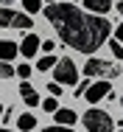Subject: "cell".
Returning a JSON list of instances; mask_svg holds the SVG:
<instances>
[{"instance_id":"cell-1","label":"cell","mask_w":123,"mask_h":132,"mask_svg":"<svg viewBox=\"0 0 123 132\" xmlns=\"http://www.w3.org/2000/svg\"><path fill=\"white\" fill-rule=\"evenodd\" d=\"M45 17L59 31V39L81 53L98 51L115 28L106 23V17L87 14V11L75 9L73 3H50V6H45Z\"/></svg>"},{"instance_id":"cell-2","label":"cell","mask_w":123,"mask_h":132,"mask_svg":"<svg viewBox=\"0 0 123 132\" xmlns=\"http://www.w3.org/2000/svg\"><path fill=\"white\" fill-rule=\"evenodd\" d=\"M81 121H84L87 132H115V121H112V115L103 112V110H98V107H90V110L81 115Z\"/></svg>"},{"instance_id":"cell-3","label":"cell","mask_w":123,"mask_h":132,"mask_svg":"<svg viewBox=\"0 0 123 132\" xmlns=\"http://www.w3.org/2000/svg\"><path fill=\"white\" fill-rule=\"evenodd\" d=\"M53 81H56L59 87H64V84H78V70H75V62L70 56L56 59V65H53Z\"/></svg>"},{"instance_id":"cell-4","label":"cell","mask_w":123,"mask_h":132,"mask_svg":"<svg viewBox=\"0 0 123 132\" xmlns=\"http://www.w3.org/2000/svg\"><path fill=\"white\" fill-rule=\"evenodd\" d=\"M84 73L87 76H98L101 81H109L115 76H120V68H118V62H109V59H90Z\"/></svg>"},{"instance_id":"cell-5","label":"cell","mask_w":123,"mask_h":132,"mask_svg":"<svg viewBox=\"0 0 123 132\" xmlns=\"http://www.w3.org/2000/svg\"><path fill=\"white\" fill-rule=\"evenodd\" d=\"M0 28H34V20L23 14V11H14V9H6L0 6Z\"/></svg>"},{"instance_id":"cell-6","label":"cell","mask_w":123,"mask_h":132,"mask_svg":"<svg viewBox=\"0 0 123 132\" xmlns=\"http://www.w3.org/2000/svg\"><path fill=\"white\" fill-rule=\"evenodd\" d=\"M112 93V84L109 81H95V84H90V90L84 93V98L90 101V104H98L101 98H106Z\"/></svg>"},{"instance_id":"cell-7","label":"cell","mask_w":123,"mask_h":132,"mask_svg":"<svg viewBox=\"0 0 123 132\" xmlns=\"http://www.w3.org/2000/svg\"><path fill=\"white\" fill-rule=\"evenodd\" d=\"M39 45H42V39H39L36 34H25V39L17 45V48H20V53H23L25 59H34L36 51H39Z\"/></svg>"},{"instance_id":"cell-8","label":"cell","mask_w":123,"mask_h":132,"mask_svg":"<svg viewBox=\"0 0 123 132\" xmlns=\"http://www.w3.org/2000/svg\"><path fill=\"white\" fill-rule=\"evenodd\" d=\"M87 6V14H95V17H106V11L115 6L112 0H84Z\"/></svg>"},{"instance_id":"cell-9","label":"cell","mask_w":123,"mask_h":132,"mask_svg":"<svg viewBox=\"0 0 123 132\" xmlns=\"http://www.w3.org/2000/svg\"><path fill=\"white\" fill-rule=\"evenodd\" d=\"M53 121H56V127H67V129H73V124L78 121V115H75L73 110H64V107H62V110L53 112Z\"/></svg>"},{"instance_id":"cell-10","label":"cell","mask_w":123,"mask_h":132,"mask_svg":"<svg viewBox=\"0 0 123 132\" xmlns=\"http://www.w3.org/2000/svg\"><path fill=\"white\" fill-rule=\"evenodd\" d=\"M20 53V48L14 45V42H8V39H0V62H8L11 65V59Z\"/></svg>"},{"instance_id":"cell-11","label":"cell","mask_w":123,"mask_h":132,"mask_svg":"<svg viewBox=\"0 0 123 132\" xmlns=\"http://www.w3.org/2000/svg\"><path fill=\"white\" fill-rule=\"evenodd\" d=\"M20 96H23V101H25L28 107H36V104H39V96H36V90H34L28 81L20 84Z\"/></svg>"},{"instance_id":"cell-12","label":"cell","mask_w":123,"mask_h":132,"mask_svg":"<svg viewBox=\"0 0 123 132\" xmlns=\"http://www.w3.org/2000/svg\"><path fill=\"white\" fill-rule=\"evenodd\" d=\"M34 127H36V118H34L31 112H23V115L17 118V129L20 132H31Z\"/></svg>"},{"instance_id":"cell-13","label":"cell","mask_w":123,"mask_h":132,"mask_svg":"<svg viewBox=\"0 0 123 132\" xmlns=\"http://www.w3.org/2000/svg\"><path fill=\"white\" fill-rule=\"evenodd\" d=\"M53 65H56V56H53V53H45V56L36 62V70H50Z\"/></svg>"},{"instance_id":"cell-14","label":"cell","mask_w":123,"mask_h":132,"mask_svg":"<svg viewBox=\"0 0 123 132\" xmlns=\"http://www.w3.org/2000/svg\"><path fill=\"white\" fill-rule=\"evenodd\" d=\"M23 6H25V14L31 17V14H36L42 9V0H23Z\"/></svg>"},{"instance_id":"cell-15","label":"cell","mask_w":123,"mask_h":132,"mask_svg":"<svg viewBox=\"0 0 123 132\" xmlns=\"http://www.w3.org/2000/svg\"><path fill=\"white\" fill-rule=\"evenodd\" d=\"M31 73H34V70H31L28 65H17V68H14V76H20L23 81H28V79H31Z\"/></svg>"},{"instance_id":"cell-16","label":"cell","mask_w":123,"mask_h":132,"mask_svg":"<svg viewBox=\"0 0 123 132\" xmlns=\"http://www.w3.org/2000/svg\"><path fill=\"white\" fill-rule=\"evenodd\" d=\"M42 110H45V112H56V110H59V101H56L53 96H48V98L42 101Z\"/></svg>"},{"instance_id":"cell-17","label":"cell","mask_w":123,"mask_h":132,"mask_svg":"<svg viewBox=\"0 0 123 132\" xmlns=\"http://www.w3.org/2000/svg\"><path fill=\"white\" fill-rule=\"evenodd\" d=\"M14 76V68L8 62H0V79H11Z\"/></svg>"},{"instance_id":"cell-18","label":"cell","mask_w":123,"mask_h":132,"mask_svg":"<svg viewBox=\"0 0 123 132\" xmlns=\"http://www.w3.org/2000/svg\"><path fill=\"white\" fill-rule=\"evenodd\" d=\"M87 90H90V81H81V84H75V98H84V93H87Z\"/></svg>"},{"instance_id":"cell-19","label":"cell","mask_w":123,"mask_h":132,"mask_svg":"<svg viewBox=\"0 0 123 132\" xmlns=\"http://www.w3.org/2000/svg\"><path fill=\"white\" fill-rule=\"evenodd\" d=\"M48 93L53 96V98H56V96H62V87H59L56 81H50V84H48Z\"/></svg>"},{"instance_id":"cell-20","label":"cell","mask_w":123,"mask_h":132,"mask_svg":"<svg viewBox=\"0 0 123 132\" xmlns=\"http://www.w3.org/2000/svg\"><path fill=\"white\" fill-rule=\"evenodd\" d=\"M112 51H115V59H123V45L112 39Z\"/></svg>"},{"instance_id":"cell-21","label":"cell","mask_w":123,"mask_h":132,"mask_svg":"<svg viewBox=\"0 0 123 132\" xmlns=\"http://www.w3.org/2000/svg\"><path fill=\"white\" fill-rule=\"evenodd\" d=\"M115 42H120V45H123V23H120V26H115Z\"/></svg>"},{"instance_id":"cell-22","label":"cell","mask_w":123,"mask_h":132,"mask_svg":"<svg viewBox=\"0 0 123 132\" xmlns=\"http://www.w3.org/2000/svg\"><path fill=\"white\" fill-rule=\"evenodd\" d=\"M42 132H73V129H67V127H56V124H53V127H45Z\"/></svg>"},{"instance_id":"cell-23","label":"cell","mask_w":123,"mask_h":132,"mask_svg":"<svg viewBox=\"0 0 123 132\" xmlns=\"http://www.w3.org/2000/svg\"><path fill=\"white\" fill-rule=\"evenodd\" d=\"M39 48H42V51H53V48H56V42H53V39H45V42H42V45H39Z\"/></svg>"},{"instance_id":"cell-24","label":"cell","mask_w":123,"mask_h":132,"mask_svg":"<svg viewBox=\"0 0 123 132\" xmlns=\"http://www.w3.org/2000/svg\"><path fill=\"white\" fill-rule=\"evenodd\" d=\"M112 9H118V11H120V17H123V0H120V3H115Z\"/></svg>"},{"instance_id":"cell-25","label":"cell","mask_w":123,"mask_h":132,"mask_svg":"<svg viewBox=\"0 0 123 132\" xmlns=\"http://www.w3.org/2000/svg\"><path fill=\"white\" fill-rule=\"evenodd\" d=\"M6 3H14V0H0V6H6Z\"/></svg>"},{"instance_id":"cell-26","label":"cell","mask_w":123,"mask_h":132,"mask_svg":"<svg viewBox=\"0 0 123 132\" xmlns=\"http://www.w3.org/2000/svg\"><path fill=\"white\" fill-rule=\"evenodd\" d=\"M45 3H48V6H50V3H59V0H45Z\"/></svg>"},{"instance_id":"cell-27","label":"cell","mask_w":123,"mask_h":132,"mask_svg":"<svg viewBox=\"0 0 123 132\" xmlns=\"http://www.w3.org/2000/svg\"><path fill=\"white\" fill-rule=\"evenodd\" d=\"M0 132H11V129H3V127H0Z\"/></svg>"},{"instance_id":"cell-28","label":"cell","mask_w":123,"mask_h":132,"mask_svg":"<svg viewBox=\"0 0 123 132\" xmlns=\"http://www.w3.org/2000/svg\"><path fill=\"white\" fill-rule=\"evenodd\" d=\"M0 115H3V107H0Z\"/></svg>"},{"instance_id":"cell-29","label":"cell","mask_w":123,"mask_h":132,"mask_svg":"<svg viewBox=\"0 0 123 132\" xmlns=\"http://www.w3.org/2000/svg\"><path fill=\"white\" fill-rule=\"evenodd\" d=\"M120 107H123V98H120Z\"/></svg>"},{"instance_id":"cell-30","label":"cell","mask_w":123,"mask_h":132,"mask_svg":"<svg viewBox=\"0 0 123 132\" xmlns=\"http://www.w3.org/2000/svg\"><path fill=\"white\" fill-rule=\"evenodd\" d=\"M120 132H123V127H120Z\"/></svg>"}]
</instances>
